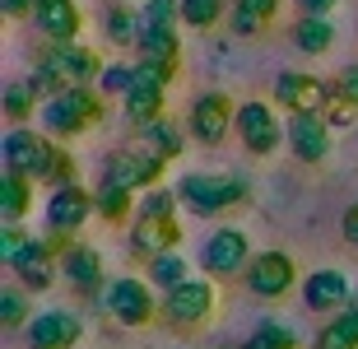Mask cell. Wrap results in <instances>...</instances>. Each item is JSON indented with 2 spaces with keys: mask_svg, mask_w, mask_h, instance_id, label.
Segmentation results:
<instances>
[{
  "mask_svg": "<svg viewBox=\"0 0 358 349\" xmlns=\"http://www.w3.org/2000/svg\"><path fill=\"white\" fill-rule=\"evenodd\" d=\"M247 177L238 173H186L182 187H177V196H182L196 215H224V210H233L238 201H247Z\"/></svg>",
  "mask_w": 358,
  "mask_h": 349,
  "instance_id": "obj_1",
  "label": "cell"
},
{
  "mask_svg": "<svg viewBox=\"0 0 358 349\" xmlns=\"http://www.w3.org/2000/svg\"><path fill=\"white\" fill-rule=\"evenodd\" d=\"M93 121H103V98L93 89H66L42 103V131L47 135H80Z\"/></svg>",
  "mask_w": 358,
  "mask_h": 349,
  "instance_id": "obj_2",
  "label": "cell"
},
{
  "mask_svg": "<svg viewBox=\"0 0 358 349\" xmlns=\"http://www.w3.org/2000/svg\"><path fill=\"white\" fill-rule=\"evenodd\" d=\"M163 154L149 140H140L135 135L131 145H117L112 154H107V173L103 177H112V182H121V187H131V191H140V187H159V173H163Z\"/></svg>",
  "mask_w": 358,
  "mask_h": 349,
  "instance_id": "obj_3",
  "label": "cell"
},
{
  "mask_svg": "<svg viewBox=\"0 0 358 349\" xmlns=\"http://www.w3.org/2000/svg\"><path fill=\"white\" fill-rule=\"evenodd\" d=\"M47 75L56 80V89H89L93 80H103V61L89 52V47H75V42H52L38 61Z\"/></svg>",
  "mask_w": 358,
  "mask_h": 349,
  "instance_id": "obj_4",
  "label": "cell"
},
{
  "mask_svg": "<svg viewBox=\"0 0 358 349\" xmlns=\"http://www.w3.org/2000/svg\"><path fill=\"white\" fill-rule=\"evenodd\" d=\"M168 84L173 75L154 61H135V75H131V89H126V117L135 126H149V121L163 117V103H168Z\"/></svg>",
  "mask_w": 358,
  "mask_h": 349,
  "instance_id": "obj_5",
  "label": "cell"
},
{
  "mask_svg": "<svg viewBox=\"0 0 358 349\" xmlns=\"http://www.w3.org/2000/svg\"><path fill=\"white\" fill-rule=\"evenodd\" d=\"M200 266L205 275H242V266H252V242L242 229H219L205 247H200Z\"/></svg>",
  "mask_w": 358,
  "mask_h": 349,
  "instance_id": "obj_6",
  "label": "cell"
},
{
  "mask_svg": "<svg viewBox=\"0 0 358 349\" xmlns=\"http://www.w3.org/2000/svg\"><path fill=\"white\" fill-rule=\"evenodd\" d=\"M331 121L321 112H289V126H284V140L303 163H321L331 154Z\"/></svg>",
  "mask_w": 358,
  "mask_h": 349,
  "instance_id": "obj_7",
  "label": "cell"
},
{
  "mask_svg": "<svg viewBox=\"0 0 358 349\" xmlns=\"http://www.w3.org/2000/svg\"><path fill=\"white\" fill-rule=\"evenodd\" d=\"M52 140L38 131H28V126H14L10 135H5V168L10 173H24V177H38L47 173V163H52Z\"/></svg>",
  "mask_w": 358,
  "mask_h": 349,
  "instance_id": "obj_8",
  "label": "cell"
},
{
  "mask_svg": "<svg viewBox=\"0 0 358 349\" xmlns=\"http://www.w3.org/2000/svg\"><path fill=\"white\" fill-rule=\"evenodd\" d=\"M103 303H107V312H112L121 326L154 322V294H149L145 280H131V275L112 280V284H107V294H103Z\"/></svg>",
  "mask_w": 358,
  "mask_h": 349,
  "instance_id": "obj_9",
  "label": "cell"
},
{
  "mask_svg": "<svg viewBox=\"0 0 358 349\" xmlns=\"http://www.w3.org/2000/svg\"><path fill=\"white\" fill-rule=\"evenodd\" d=\"M210 312H214V284L205 280H186L163 294V317L173 326H200Z\"/></svg>",
  "mask_w": 358,
  "mask_h": 349,
  "instance_id": "obj_10",
  "label": "cell"
},
{
  "mask_svg": "<svg viewBox=\"0 0 358 349\" xmlns=\"http://www.w3.org/2000/svg\"><path fill=\"white\" fill-rule=\"evenodd\" d=\"M298 280V270H293V256L284 252H261L252 256V266H247V289L256 298H284Z\"/></svg>",
  "mask_w": 358,
  "mask_h": 349,
  "instance_id": "obj_11",
  "label": "cell"
},
{
  "mask_svg": "<svg viewBox=\"0 0 358 349\" xmlns=\"http://www.w3.org/2000/svg\"><path fill=\"white\" fill-rule=\"evenodd\" d=\"M228 126H238V112H233L228 94H200L191 103V135L200 145H219L228 135Z\"/></svg>",
  "mask_w": 358,
  "mask_h": 349,
  "instance_id": "obj_12",
  "label": "cell"
},
{
  "mask_svg": "<svg viewBox=\"0 0 358 349\" xmlns=\"http://www.w3.org/2000/svg\"><path fill=\"white\" fill-rule=\"evenodd\" d=\"M275 98L289 112H321L331 98V84L317 80V75H303V70H284L275 80Z\"/></svg>",
  "mask_w": 358,
  "mask_h": 349,
  "instance_id": "obj_13",
  "label": "cell"
},
{
  "mask_svg": "<svg viewBox=\"0 0 358 349\" xmlns=\"http://www.w3.org/2000/svg\"><path fill=\"white\" fill-rule=\"evenodd\" d=\"M238 131H242V145L252 149L256 159H266V154H275L279 149V121H275V112L266 108V103H242L238 108Z\"/></svg>",
  "mask_w": 358,
  "mask_h": 349,
  "instance_id": "obj_14",
  "label": "cell"
},
{
  "mask_svg": "<svg viewBox=\"0 0 358 349\" xmlns=\"http://www.w3.org/2000/svg\"><path fill=\"white\" fill-rule=\"evenodd\" d=\"M93 210H98V205H93V196L80 187V182L56 187L52 201H47V229H52V233H75L84 219L93 215Z\"/></svg>",
  "mask_w": 358,
  "mask_h": 349,
  "instance_id": "obj_15",
  "label": "cell"
},
{
  "mask_svg": "<svg viewBox=\"0 0 358 349\" xmlns=\"http://www.w3.org/2000/svg\"><path fill=\"white\" fill-rule=\"evenodd\" d=\"M70 242L66 233H52L47 242H28V252L19 256V284H28V289H52L56 280V252H66Z\"/></svg>",
  "mask_w": 358,
  "mask_h": 349,
  "instance_id": "obj_16",
  "label": "cell"
},
{
  "mask_svg": "<svg viewBox=\"0 0 358 349\" xmlns=\"http://www.w3.org/2000/svg\"><path fill=\"white\" fill-rule=\"evenodd\" d=\"M84 336V326L75 312H42V317H33L28 322V340H33V349H70L75 340Z\"/></svg>",
  "mask_w": 358,
  "mask_h": 349,
  "instance_id": "obj_17",
  "label": "cell"
},
{
  "mask_svg": "<svg viewBox=\"0 0 358 349\" xmlns=\"http://www.w3.org/2000/svg\"><path fill=\"white\" fill-rule=\"evenodd\" d=\"M33 24H38V33L47 42H75L84 14H80L75 0H42L38 10H33Z\"/></svg>",
  "mask_w": 358,
  "mask_h": 349,
  "instance_id": "obj_18",
  "label": "cell"
},
{
  "mask_svg": "<svg viewBox=\"0 0 358 349\" xmlns=\"http://www.w3.org/2000/svg\"><path fill=\"white\" fill-rule=\"evenodd\" d=\"M61 275H66L80 294H98L103 289V256L93 252L89 242H70L66 252H61Z\"/></svg>",
  "mask_w": 358,
  "mask_h": 349,
  "instance_id": "obj_19",
  "label": "cell"
},
{
  "mask_svg": "<svg viewBox=\"0 0 358 349\" xmlns=\"http://www.w3.org/2000/svg\"><path fill=\"white\" fill-rule=\"evenodd\" d=\"M349 280L340 275V270H312L303 280V303L312 312H340L349 303Z\"/></svg>",
  "mask_w": 358,
  "mask_h": 349,
  "instance_id": "obj_20",
  "label": "cell"
},
{
  "mask_svg": "<svg viewBox=\"0 0 358 349\" xmlns=\"http://www.w3.org/2000/svg\"><path fill=\"white\" fill-rule=\"evenodd\" d=\"M131 242H135V252H140V256L173 252L177 242H182V224H177V215H173V219H149V215H135V233H131Z\"/></svg>",
  "mask_w": 358,
  "mask_h": 349,
  "instance_id": "obj_21",
  "label": "cell"
},
{
  "mask_svg": "<svg viewBox=\"0 0 358 349\" xmlns=\"http://www.w3.org/2000/svg\"><path fill=\"white\" fill-rule=\"evenodd\" d=\"M140 61H154V66H163L168 75H177V56H182V42H177V28H149L140 33Z\"/></svg>",
  "mask_w": 358,
  "mask_h": 349,
  "instance_id": "obj_22",
  "label": "cell"
},
{
  "mask_svg": "<svg viewBox=\"0 0 358 349\" xmlns=\"http://www.w3.org/2000/svg\"><path fill=\"white\" fill-rule=\"evenodd\" d=\"M28 210H33V177L5 168V177H0V215H5V224H24Z\"/></svg>",
  "mask_w": 358,
  "mask_h": 349,
  "instance_id": "obj_23",
  "label": "cell"
},
{
  "mask_svg": "<svg viewBox=\"0 0 358 349\" xmlns=\"http://www.w3.org/2000/svg\"><path fill=\"white\" fill-rule=\"evenodd\" d=\"M293 42H298V52L307 56H321L335 47V24L326 14H303L298 24H293Z\"/></svg>",
  "mask_w": 358,
  "mask_h": 349,
  "instance_id": "obj_24",
  "label": "cell"
},
{
  "mask_svg": "<svg viewBox=\"0 0 358 349\" xmlns=\"http://www.w3.org/2000/svg\"><path fill=\"white\" fill-rule=\"evenodd\" d=\"M317 349H358V298H349L335 312V322H326V331L317 336Z\"/></svg>",
  "mask_w": 358,
  "mask_h": 349,
  "instance_id": "obj_25",
  "label": "cell"
},
{
  "mask_svg": "<svg viewBox=\"0 0 358 349\" xmlns=\"http://www.w3.org/2000/svg\"><path fill=\"white\" fill-rule=\"evenodd\" d=\"M93 205H98V215L112 219V224H117V219H126L135 210V205H131V187H121V182H112V177H103V182H98Z\"/></svg>",
  "mask_w": 358,
  "mask_h": 349,
  "instance_id": "obj_26",
  "label": "cell"
},
{
  "mask_svg": "<svg viewBox=\"0 0 358 349\" xmlns=\"http://www.w3.org/2000/svg\"><path fill=\"white\" fill-rule=\"evenodd\" d=\"M149 280H154L163 294H168V289L186 284L191 275H186V261H182L177 252H159V256H149Z\"/></svg>",
  "mask_w": 358,
  "mask_h": 349,
  "instance_id": "obj_27",
  "label": "cell"
},
{
  "mask_svg": "<svg viewBox=\"0 0 358 349\" xmlns=\"http://www.w3.org/2000/svg\"><path fill=\"white\" fill-rule=\"evenodd\" d=\"M140 140H149V145L159 149L163 159H177V154H182V131H177L168 117H159V121H149V126H140Z\"/></svg>",
  "mask_w": 358,
  "mask_h": 349,
  "instance_id": "obj_28",
  "label": "cell"
},
{
  "mask_svg": "<svg viewBox=\"0 0 358 349\" xmlns=\"http://www.w3.org/2000/svg\"><path fill=\"white\" fill-rule=\"evenodd\" d=\"M140 33H145V19H135L131 10H112L107 14V42L131 47V42H140Z\"/></svg>",
  "mask_w": 358,
  "mask_h": 349,
  "instance_id": "obj_29",
  "label": "cell"
},
{
  "mask_svg": "<svg viewBox=\"0 0 358 349\" xmlns=\"http://www.w3.org/2000/svg\"><path fill=\"white\" fill-rule=\"evenodd\" d=\"M242 349H298V336H293L289 326H279V322H261V326H256V336L247 340Z\"/></svg>",
  "mask_w": 358,
  "mask_h": 349,
  "instance_id": "obj_30",
  "label": "cell"
},
{
  "mask_svg": "<svg viewBox=\"0 0 358 349\" xmlns=\"http://www.w3.org/2000/svg\"><path fill=\"white\" fill-rule=\"evenodd\" d=\"M224 19V0H182V24H191V28H214Z\"/></svg>",
  "mask_w": 358,
  "mask_h": 349,
  "instance_id": "obj_31",
  "label": "cell"
},
{
  "mask_svg": "<svg viewBox=\"0 0 358 349\" xmlns=\"http://www.w3.org/2000/svg\"><path fill=\"white\" fill-rule=\"evenodd\" d=\"M33 98H38V89H33L28 80H10V84H5V117L24 121L28 112H33Z\"/></svg>",
  "mask_w": 358,
  "mask_h": 349,
  "instance_id": "obj_32",
  "label": "cell"
},
{
  "mask_svg": "<svg viewBox=\"0 0 358 349\" xmlns=\"http://www.w3.org/2000/svg\"><path fill=\"white\" fill-rule=\"evenodd\" d=\"M135 215H149V219H173L177 215V191L168 187H149V196L135 205Z\"/></svg>",
  "mask_w": 358,
  "mask_h": 349,
  "instance_id": "obj_33",
  "label": "cell"
},
{
  "mask_svg": "<svg viewBox=\"0 0 358 349\" xmlns=\"http://www.w3.org/2000/svg\"><path fill=\"white\" fill-rule=\"evenodd\" d=\"M321 117L331 121V126H354V117H358V103L349 94H340L331 84V98H326V108H321Z\"/></svg>",
  "mask_w": 358,
  "mask_h": 349,
  "instance_id": "obj_34",
  "label": "cell"
},
{
  "mask_svg": "<svg viewBox=\"0 0 358 349\" xmlns=\"http://www.w3.org/2000/svg\"><path fill=\"white\" fill-rule=\"evenodd\" d=\"M42 182H47V187H70V182H75V159H70L66 149L56 145L52 149V163H47V173H42Z\"/></svg>",
  "mask_w": 358,
  "mask_h": 349,
  "instance_id": "obj_35",
  "label": "cell"
},
{
  "mask_svg": "<svg viewBox=\"0 0 358 349\" xmlns=\"http://www.w3.org/2000/svg\"><path fill=\"white\" fill-rule=\"evenodd\" d=\"M140 19H145L149 28H177L173 19H182V0H149Z\"/></svg>",
  "mask_w": 358,
  "mask_h": 349,
  "instance_id": "obj_36",
  "label": "cell"
},
{
  "mask_svg": "<svg viewBox=\"0 0 358 349\" xmlns=\"http://www.w3.org/2000/svg\"><path fill=\"white\" fill-rule=\"evenodd\" d=\"M24 317H28V303H24V294H19V289H5V294H0V322H5V326L14 331V326L24 322Z\"/></svg>",
  "mask_w": 358,
  "mask_h": 349,
  "instance_id": "obj_37",
  "label": "cell"
},
{
  "mask_svg": "<svg viewBox=\"0 0 358 349\" xmlns=\"http://www.w3.org/2000/svg\"><path fill=\"white\" fill-rule=\"evenodd\" d=\"M131 75H135L131 61H126V66H112V70H103L98 89H103V94H121V98H126V89H131Z\"/></svg>",
  "mask_w": 358,
  "mask_h": 349,
  "instance_id": "obj_38",
  "label": "cell"
},
{
  "mask_svg": "<svg viewBox=\"0 0 358 349\" xmlns=\"http://www.w3.org/2000/svg\"><path fill=\"white\" fill-rule=\"evenodd\" d=\"M28 242H33V238H24L14 224H5V247H0V256H5V266H10V270L19 266V256L28 252Z\"/></svg>",
  "mask_w": 358,
  "mask_h": 349,
  "instance_id": "obj_39",
  "label": "cell"
},
{
  "mask_svg": "<svg viewBox=\"0 0 358 349\" xmlns=\"http://www.w3.org/2000/svg\"><path fill=\"white\" fill-rule=\"evenodd\" d=\"M233 5H238V10H247V14H256L261 24H270V19L279 14V0H233Z\"/></svg>",
  "mask_w": 358,
  "mask_h": 349,
  "instance_id": "obj_40",
  "label": "cell"
},
{
  "mask_svg": "<svg viewBox=\"0 0 358 349\" xmlns=\"http://www.w3.org/2000/svg\"><path fill=\"white\" fill-rule=\"evenodd\" d=\"M261 19H256V14H247V10H238V5H233V33H242V38H252V33H261Z\"/></svg>",
  "mask_w": 358,
  "mask_h": 349,
  "instance_id": "obj_41",
  "label": "cell"
},
{
  "mask_svg": "<svg viewBox=\"0 0 358 349\" xmlns=\"http://www.w3.org/2000/svg\"><path fill=\"white\" fill-rule=\"evenodd\" d=\"M331 84L340 89V94H349V98L358 103V61H354V66H345V70H340V75H335Z\"/></svg>",
  "mask_w": 358,
  "mask_h": 349,
  "instance_id": "obj_42",
  "label": "cell"
},
{
  "mask_svg": "<svg viewBox=\"0 0 358 349\" xmlns=\"http://www.w3.org/2000/svg\"><path fill=\"white\" fill-rule=\"evenodd\" d=\"M340 233H345L349 247H358V205H349V210H345V224H340Z\"/></svg>",
  "mask_w": 358,
  "mask_h": 349,
  "instance_id": "obj_43",
  "label": "cell"
},
{
  "mask_svg": "<svg viewBox=\"0 0 358 349\" xmlns=\"http://www.w3.org/2000/svg\"><path fill=\"white\" fill-rule=\"evenodd\" d=\"M33 10H38L33 0H5V14H10V19H24V14H33Z\"/></svg>",
  "mask_w": 358,
  "mask_h": 349,
  "instance_id": "obj_44",
  "label": "cell"
},
{
  "mask_svg": "<svg viewBox=\"0 0 358 349\" xmlns=\"http://www.w3.org/2000/svg\"><path fill=\"white\" fill-rule=\"evenodd\" d=\"M298 10H303V14H331L335 0H298Z\"/></svg>",
  "mask_w": 358,
  "mask_h": 349,
  "instance_id": "obj_45",
  "label": "cell"
},
{
  "mask_svg": "<svg viewBox=\"0 0 358 349\" xmlns=\"http://www.w3.org/2000/svg\"><path fill=\"white\" fill-rule=\"evenodd\" d=\"M33 5H42V0H33Z\"/></svg>",
  "mask_w": 358,
  "mask_h": 349,
  "instance_id": "obj_46",
  "label": "cell"
}]
</instances>
